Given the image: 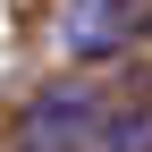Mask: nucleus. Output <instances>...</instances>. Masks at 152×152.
Masks as SVG:
<instances>
[{
	"mask_svg": "<svg viewBox=\"0 0 152 152\" xmlns=\"http://www.w3.org/2000/svg\"><path fill=\"white\" fill-rule=\"evenodd\" d=\"M93 118H102V93L93 85H51V93H34L26 118H17V152H85Z\"/></svg>",
	"mask_w": 152,
	"mask_h": 152,
	"instance_id": "obj_1",
	"label": "nucleus"
},
{
	"mask_svg": "<svg viewBox=\"0 0 152 152\" xmlns=\"http://www.w3.org/2000/svg\"><path fill=\"white\" fill-rule=\"evenodd\" d=\"M135 34V0H68L59 9V51L68 59H118Z\"/></svg>",
	"mask_w": 152,
	"mask_h": 152,
	"instance_id": "obj_2",
	"label": "nucleus"
},
{
	"mask_svg": "<svg viewBox=\"0 0 152 152\" xmlns=\"http://www.w3.org/2000/svg\"><path fill=\"white\" fill-rule=\"evenodd\" d=\"M85 152H152V110H102Z\"/></svg>",
	"mask_w": 152,
	"mask_h": 152,
	"instance_id": "obj_3",
	"label": "nucleus"
}]
</instances>
